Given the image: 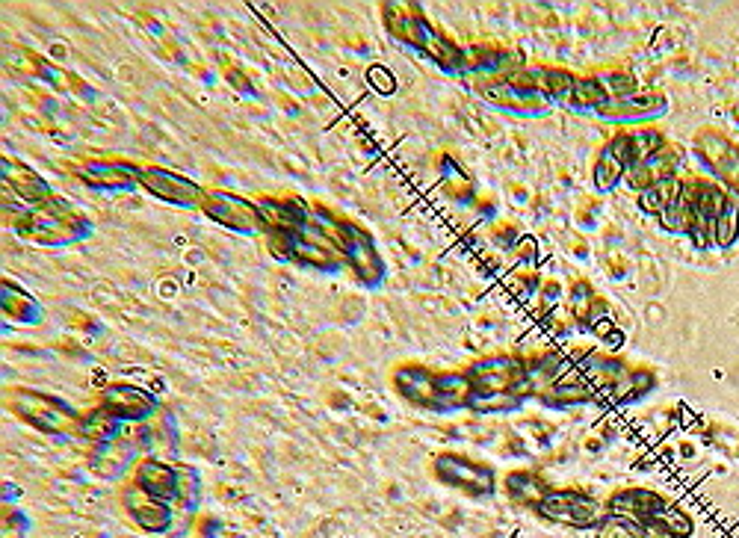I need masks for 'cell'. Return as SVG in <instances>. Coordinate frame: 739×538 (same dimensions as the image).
<instances>
[{"instance_id": "cell-1", "label": "cell", "mask_w": 739, "mask_h": 538, "mask_svg": "<svg viewBox=\"0 0 739 538\" xmlns=\"http://www.w3.org/2000/svg\"><path fill=\"white\" fill-rule=\"evenodd\" d=\"M3 213L9 216V225L18 237L45 243V246H68L92 234V222L77 207L60 202V199L42 204V207H24V210L3 202Z\"/></svg>"}, {"instance_id": "cell-2", "label": "cell", "mask_w": 739, "mask_h": 538, "mask_svg": "<svg viewBox=\"0 0 739 538\" xmlns=\"http://www.w3.org/2000/svg\"><path fill=\"white\" fill-rule=\"evenodd\" d=\"M9 411L18 414L33 429H39L45 435H54V438H63V441L66 438H77L80 417H83L66 400L51 397V394H42V391H27V388L9 391Z\"/></svg>"}, {"instance_id": "cell-3", "label": "cell", "mask_w": 739, "mask_h": 538, "mask_svg": "<svg viewBox=\"0 0 739 538\" xmlns=\"http://www.w3.org/2000/svg\"><path fill=\"white\" fill-rule=\"evenodd\" d=\"M536 512L544 521L565 524V527H574V530H589V527L601 524L604 503L598 497L586 494V491L565 488V491H547L536 506Z\"/></svg>"}, {"instance_id": "cell-4", "label": "cell", "mask_w": 739, "mask_h": 538, "mask_svg": "<svg viewBox=\"0 0 739 538\" xmlns=\"http://www.w3.org/2000/svg\"><path fill=\"white\" fill-rule=\"evenodd\" d=\"M337 243H340L343 261L355 269L361 284H367V287H379L382 284L385 261H382L373 237L361 225H355L349 219H337Z\"/></svg>"}, {"instance_id": "cell-5", "label": "cell", "mask_w": 739, "mask_h": 538, "mask_svg": "<svg viewBox=\"0 0 739 538\" xmlns=\"http://www.w3.org/2000/svg\"><path fill=\"white\" fill-rule=\"evenodd\" d=\"M204 216H210L216 225L234 231V234H246V237H258L267 231L264 216L258 210V202H249L237 193L228 190H207L202 202Z\"/></svg>"}, {"instance_id": "cell-6", "label": "cell", "mask_w": 739, "mask_h": 538, "mask_svg": "<svg viewBox=\"0 0 739 538\" xmlns=\"http://www.w3.org/2000/svg\"><path fill=\"white\" fill-rule=\"evenodd\" d=\"M432 471L444 485H450L456 491H465L471 497H488L497 488V476L488 465H479V462H471V459L456 456V453L435 456L432 459Z\"/></svg>"}, {"instance_id": "cell-7", "label": "cell", "mask_w": 739, "mask_h": 538, "mask_svg": "<svg viewBox=\"0 0 739 538\" xmlns=\"http://www.w3.org/2000/svg\"><path fill=\"white\" fill-rule=\"evenodd\" d=\"M471 382L476 394H521L524 388L530 391L527 367L518 358H482L471 367Z\"/></svg>"}, {"instance_id": "cell-8", "label": "cell", "mask_w": 739, "mask_h": 538, "mask_svg": "<svg viewBox=\"0 0 739 538\" xmlns=\"http://www.w3.org/2000/svg\"><path fill=\"white\" fill-rule=\"evenodd\" d=\"M139 187L148 190L151 196H157L160 202H169L175 207H184V210H193V207L202 210L204 193H207L190 178L169 172V169H160V166H142L139 169Z\"/></svg>"}, {"instance_id": "cell-9", "label": "cell", "mask_w": 739, "mask_h": 538, "mask_svg": "<svg viewBox=\"0 0 739 538\" xmlns=\"http://www.w3.org/2000/svg\"><path fill=\"white\" fill-rule=\"evenodd\" d=\"M122 506H125V515L134 521L142 533H151V536H160V533H169L172 524H175V506L142 491L139 485L128 482L125 491H122Z\"/></svg>"}, {"instance_id": "cell-10", "label": "cell", "mask_w": 739, "mask_h": 538, "mask_svg": "<svg viewBox=\"0 0 739 538\" xmlns=\"http://www.w3.org/2000/svg\"><path fill=\"white\" fill-rule=\"evenodd\" d=\"M131 482L139 485L142 491L172 503V506H181V500H184V465L172 468L169 462H160L154 456H142L131 473Z\"/></svg>"}, {"instance_id": "cell-11", "label": "cell", "mask_w": 739, "mask_h": 538, "mask_svg": "<svg viewBox=\"0 0 739 538\" xmlns=\"http://www.w3.org/2000/svg\"><path fill=\"white\" fill-rule=\"evenodd\" d=\"M101 405L125 423H151L160 411V403L154 394H148L145 388H136V385H125V382L107 385L101 391Z\"/></svg>"}, {"instance_id": "cell-12", "label": "cell", "mask_w": 739, "mask_h": 538, "mask_svg": "<svg viewBox=\"0 0 739 538\" xmlns=\"http://www.w3.org/2000/svg\"><path fill=\"white\" fill-rule=\"evenodd\" d=\"M686 193H689V202H692V210H695L692 237L698 240V246L716 243V219H719V213L725 207V193L716 184H707V181H689Z\"/></svg>"}, {"instance_id": "cell-13", "label": "cell", "mask_w": 739, "mask_h": 538, "mask_svg": "<svg viewBox=\"0 0 739 538\" xmlns=\"http://www.w3.org/2000/svg\"><path fill=\"white\" fill-rule=\"evenodd\" d=\"M139 169L134 163L122 160H89L77 169V178L92 187V190H107V193H131L139 187Z\"/></svg>"}, {"instance_id": "cell-14", "label": "cell", "mask_w": 739, "mask_h": 538, "mask_svg": "<svg viewBox=\"0 0 739 538\" xmlns=\"http://www.w3.org/2000/svg\"><path fill=\"white\" fill-rule=\"evenodd\" d=\"M0 175H3L6 190L15 193L27 207H42V204L57 199L54 190H51V184H48L39 172H33L30 166L18 163V160H12V157H3V160H0Z\"/></svg>"}, {"instance_id": "cell-15", "label": "cell", "mask_w": 739, "mask_h": 538, "mask_svg": "<svg viewBox=\"0 0 739 538\" xmlns=\"http://www.w3.org/2000/svg\"><path fill=\"white\" fill-rule=\"evenodd\" d=\"M139 447L128 438H119V441H107V444H92V453H89V468L92 473L104 476V479H119L125 476V471H131L139 465Z\"/></svg>"}, {"instance_id": "cell-16", "label": "cell", "mask_w": 739, "mask_h": 538, "mask_svg": "<svg viewBox=\"0 0 739 538\" xmlns=\"http://www.w3.org/2000/svg\"><path fill=\"white\" fill-rule=\"evenodd\" d=\"M394 388L408 403L438 411V373L417 367V364H408L394 373Z\"/></svg>"}, {"instance_id": "cell-17", "label": "cell", "mask_w": 739, "mask_h": 538, "mask_svg": "<svg viewBox=\"0 0 739 538\" xmlns=\"http://www.w3.org/2000/svg\"><path fill=\"white\" fill-rule=\"evenodd\" d=\"M382 21H385L388 33H391L397 42H405V45L423 51L429 24L417 15V6H408V3H385V6H382Z\"/></svg>"}, {"instance_id": "cell-18", "label": "cell", "mask_w": 739, "mask_h": 538, "mask_svg": "<svg viewBox=\"0 0 739 538\" xmlns=\"http://www.w3.org/2000/svg\"><path fill=\"white\" fill-rule=\"evenodd\" d=\"M669 107V98L657 89H636L633 95H624V98H612L609 107H606L601 116L606 119H624V122H633V119H651V116H660L663 110Z\"/></svg>"}, {"instance_id": "cell-19", "label": "cell", "mask_w": 739, "mask_h": 538, "mask_svg": "<svg viewBox=\"0 0 739 538\" xmlns=\"http://www.w3.org/2000/svg\"><path fill=\"white\" fill-rule=\"evenodd\" d=\"M479 92H482L488 101H494V104H500V107H506V110H512V113H521V116H527V113L538 116L541 107H544V95H541V92L518 89V86L509 83L506 77H503V80H494V83H479Z\"/></svg>"}, {"instance_id": "cell-20", "label": "cell", "mask_w": 739, "mask_h": 538, "mask_svg": "<svg viewBox=\"0 0 739 538\" xmlns=\"http://www.w3.org/2000/svg\"><path fill=\"white\" fill-rule=\"evenodd\" d=\"M258 210L269 231H299L311 222V207L299 199H261Z\"/></svg>"}, {"instance_id": "cell-21", "label": "cell", "mask_w": 739, "mask_h": 538, "mask_svg": "<svg viewBox=\"0 0 739 538\" xmlns=\"http://www.w3.org/2000/svg\"><path fill=\"white\" fill-rule=\"evenodd\" d=\"M698 154L701 160L719 175L725 178L728 184H737L739 181V154L734 151V145L719 134H701L698 136Z\"/></svg>"}, {"instance_id": "cell-22", "label": "cell", "mask_w": 739, "mask_h": 538, "mask_svg": "<svg viewBox=\"0 0 739 538\" xmlns=\"http://www.w3.org/2000/svg\"><path fill=\"white\" fill-rule=\"evenodd\" d=\"M627 166H630V142H627V134L612 136V142L598 154V163H595V187L598 190H612L624 178Z\"/></svg>"}, {"instance_id": "cell-23", "label": "cell", "mask_w": 739, "mask_h": 538, "mask_svg": "<svg viewBox=\"0 0 739 538\" xmlns=\"http://www.w3.org/2000/svg\"><path fill=\"white\" fill-rule=\"evenodd\" d=\"M0 308H3V320H9V323H18V326H39L42 323V305L12 281L0 284Z\"/></svg>"}, {"instance_id": "cell-24", "label": "cell", "mask_w": 739, "mask_h": 538, "mask_svg": "<svg viewBox=\"0 0 739 538\" xmlns=\"http://www.w3.org/2000/svg\"><path fill=\"white\" fill-rule=\"evenodd\" d=\"M125 432H128V423L119 420L116 414H110L104 405H98V408H92V411H86V414L80 417L77 438H83V441H89V444H107V441L125 438Z\"/></svg>"}, {"instance_id": "cell-25", "label": "cell", "mask_w": 739, "mask_h": 538, "mask_svg": "<svg viewBox=\"0 0 739 538\" xmlns=\"http://www.w3.org/2000/svg\"><path fill=\"white\" fill-rule=\"evenodd\" d=\"M642 527L648 530L651 538H686L692 533V521L677 506L666 503V500H660L651 509V515L642 521Z\"/></svg>"}, {"instance_id": "cell-26", "label": "cell", "mask_w": 739, "mask_h": 538, "mask_svg": "<svg viewBox=\"0 0 739 538\" xmlns=\"http://www.w3.org/2000/svg\"><path fill=\"white\" fill-rule=\"evenodd\" d=\"M660 500H663V497L654 494V491H645V488H627V491H615V494H612L609 512H612V515L633 518V521L642 524Z\"/></svg>"}, {"instance_id": "cell-27", "label": "cell", "mask_w": 739, "mask_h": 538, "mask_svg": "<svg viewBox=\"0 0 739 538\" xmlns=\"http://www.w3.org/2000/svg\"><path fill=\"white\" fill-rule=\"evenodd\" d=\"M473 382L468 373H438V411L471 408Z\"/></svg>"}, {"instance_id": "cell-28", "label": "cell", "mask_w": 739, "mask_h": 538, "mask_svg": "<svg viewBox=\"0 0 739 538\" xmlns=\"http://www.w3.org/2000/svg\"><path fill=\"white\" fill-rule=\"evenodd\" d=\"M609 92H606L604 80L601 77H580L574 83V92L568 98V107H577V110H598L604 113L609 107Z\"/></svg>"}, {"instance_id": "cell-29", "label": "cell", "mask_w": 739, "mask_h": 538, "mask_svg": "<svg viewBox=\"0 0 739 538\" xmlns=\"http://www.w3.org/2000/svg\"><path fill=\"white\" fill-rule=\"evenodd\" d=\"M660 222H663V228H669L674 234H692V228H695V210H692V202H689L686 184H680V196L660 213Z\"/></svg>"}, {"instance_id": "cell-30", "label": "cell", "mask_w": 739, "mask_h": 538, "mask_svg": "<svg viewBox=\"0 0 739 538\" xmlns=\"http://www.w3.org/2000/svg\"><path fill=\"white\" fill-rule=\"evenodd\" d=\"M739 237V190H728L725 193V207L716 219V243L722 249L734 246Z\"/></svg>"}, {"instance_id": "cell-31", "label": "cell", "mask_w": 739, "mask_h": 538, "mask_svg": "<svg viewBox=\"0 0 739 538\" xmlns=\"http://www.w3.org/2000/svg\"><path fill=\"white\" fill-rule=\"evenodd\" d=\"M506 488H509V497H512V500H518V503H524V506H533V509L541 503V497L550 491L538 476H533V473L527 471L512 473V476L506 479Z\"/></svg>"}, {"instance_id": "cell-32", "label": "cell", "mask_w": 739, "mask_h": 538, "mask_svg": "<svg viewBox=\"0 0 739 538\" xmlns=\"http://www.w3.org/2000/svg\"><path fill=\"white\" fill-rule=\"evenodd\" d=\"M680 196V181L677 178H663V181H657V184H651L648 190H642V196H639V207L645 210V213H654V216H660L669 204L674 202Z\"/></svg>"}, {"instance_id": "cell-33", "label": "cell", "mask_w": 739, "mask_h": 538, "mask_svg": "<svg viewBox=\"0 0 739 538\" xmlns=\"http://www.w3.org/2000/svg\"><path fill=\"white\" fill-rule=\"evenodd\" d=\"M630 142V166L633 163H648L651 157H657L663 148H666V139L660 131H651V128H639V131H630L627 134Z\"/></svg>"}, {"instance_id": "cell-34", "label": "cell", "mask_w": 739, "mask_h": 538, "mask_svg": "<svg viewBox=\"0 0 739 538\" xmlns=\"http://www.w3.org/2000/svg\"><path fill=\"white\" fill-rule=\"evenodd\" d=\"M423 54L426 57H432L438 66L444 68H459L462 66V51L453 45V42H447V39H441L432 27H429V33H426V42H423Z\"/></svg>"}, {"instance_id": "cell-35", "label": "cell", "mask_w": 739, "mask_h": 538, "mask_svg": "<svg viewBox=\"0 0 739 538\" xmlns=\"http://www.w3.org/2000/svg\"><path fill=\"white\" fill-rule=\"evenodd\" d=\"M598 538H651L648 530L633 521V518H624V515H604L601 524H598Z\"/></svg>"}, {"instance_id": "cell-36", "label": "cell", "mask_w": 739, "mask_h": 538, "mask_svg": "<svg viewBox=\"0 0 739 538\" xmlns=\"http://www.w3.org/2000/svg\"><path fill=\"white\" fill-rule=\"evenodd\" d=\"M524 397L521 394H473L471 408L479 414H509L521 408Z\"/></svg>"}, {"instance_id": "cell-37", "label": "cell", "mask_w": 739, "mask_h": 538, "mask_svg": "<svg viewBox=\"0 0 739 538\" xmlns=\"http://www.w3.org/2000/svg\"><path fill=\"white\" fill-rule=\"evenodd\" d=\"M3 538H27L30 536V518L15 509L12 503H3V527H0Z\"/></svg>"}, {"instance_id": "cell-38", "label": "cell", "mask_w": 739, "mask_h": 538, "mask_svg": "<svg viewBox=\"0 0 739 538\" xmlns=\"http://www.w3.org/2000/svg\"><path fill=\"white\" fill-rule=\"evenodd\" d=\"M601 80H604L609 98H624V95H633L639 89L636 80H633V74H627V71H612V74H606Z\"/></svg>"}, {"instance_id": "cell-39", "label": "cell", "mask_w": 739, "mask_h": 538, "mask_svg": "<svg viewBox=\"0 0 739 538\" xmlns=\"http://www.w3.org/2000/svg\"><path fill=\"white\" fill-rule=\"evenodd\" d=\"M553 397L559 403H583V400H592V388H586V385H559L553 391Z\"/></svg>"}]
</instances>
